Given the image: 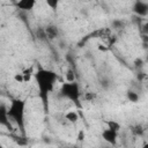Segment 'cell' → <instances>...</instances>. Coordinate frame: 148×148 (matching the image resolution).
I'll list each match as a JSON object with an SVG mask.
<instances>
[{
  "instance_id": "1",
  "label": "cell",
  "mask_w": 148,
  "mask_h": 148,
  "mask_svg": "<svg viewBox=\"0 0 148 148\" xmlns=\"http://www.w3.org/2000/svg\"><path fill=\"white\" fill-rule=\"evenodd\" d=\"M34 77L38 87L39 98L42 101L43 108L45 111H47L49 110V96L53 91L54 84L58 80V74L52 69L39 67L35 72Z\"/></svg>"
},
{
  "instance_id": "2",
  "label": "cell",
  "mask_w": 148,
  "mask_h": 148,
  "mask_svg": "<svg viewBox=\"0 0 148 148\" xmlns=\"http://www.w3.org/2000/svg\"><path fill=\"white\" fill-rule=\"evenodd\" d=\"M25 106L27 103L22 98H12L7 106V114L10 123L15 124L22 134L25 133Z\"/></svg>"
},
{
  "instance_id": "3",
  "label": "cell",
  "mask_w": 148,
  "mask_h": 148,
  "mask_svg": "<svg viewBox=\"0 0 148 148\" xmlns=\"http://www.w3.org/2000/svg\"><path fill=\"white\" fill-rule=\"evenodd\" d=\"M59 95L64 98H67L75 103L77 106H80V99H81V91H80V86L76 81H66L61 84L60 87V92Z\"/></svg>"
},
{
  "instance_id": "4",
  "label": "cell",
  "mask_w": 148,
  "mask_h": 148,
  "mask_svg": "<svg viewBox=\"0 0 148 148\" xmlns=\"http://www.w3.org/2000/svg\"><path fill=\"white\" fill-rule=\"evenodd\" d=\"M101 135H102V139L110 146H116L117 142H118V132L112 131L108 127L102 131Z\"/></svg>"
},
{
  "instance_id": "5",
  "label": "cell",
  "mask_w": 148,
  "mask_h": 148,
  "mask_svg": "<svg viewBox=\"0 0 148 148\" xmlns=\"http://www.w3.org/2000/svg\"><path fill=\"white\" fill-rule=\"evenodd\" d=\"M0 125L12 130V123L7 114V105L3 103H0Z\"/></svg>"
},
{
  "instance_id": "6",
  "label": "cell",
  "mask_w": 148,
  "mask_h": 148,
  "mask_svg": "<svg viewBox=\"0 0 148 148\" xmlns=\"http://www.w3.org/2000/svg\"><path fill=\"white\" fill-rule=\"evenodd\" d=\"M44 31H45V35H46V39H56L58 36H59V29L57 25L54 24H49L44 28Z\"/></svg>"
},
{
  "instance_id": "7",
  "label": "cell",
  "mask_w": 148,
  "mask_h": 148,
  "mask_svg": "<svg viewBox=\"0 0 148 148\" xmlns=\"http://www.w3.org/2000/svg\"><path fill=\"white\" fill-rule=\"evenodd\" d=\"M133 12L140 16H146L148 14V5L143 1H136L133 6Z\"/></svg>"
},
{
  "instance_id": "8",
  "label": "cell",
  "mask_w": 148,
  "mask_h": 148,
  "mask_svg": "<svg viewBox=\"0 0 148 148\" xmlns=\"http://www.w3.org/2000/svg\"><path fill=\"white\" fill-rule=\"evenodd\" d=\"M35 6H36L35 0H20V1L16 2V7L21 10H25V12H29V10L34 9Z\"/></svg>"
},
{
  "instance_id": "9",
  "label": "cell",
  "mask_w": 148,
  "mask_h": 148,
  "mask_svg": "<svg viewBox=\"0 0 148 148\" xmlns=\"http://www.w3.org/2000/svg\"><path fill=\"white\" fill-rule=\"evenodd\" d=\"M21 73H22V75H23V81H24V83H27V82H29V81L31 80V77L34 76L35 71H34V67L30 66V67L24 68Z\"/></svg>"
},
{
  "instance_id": "10",
  "label": "cell",
  "mask_w": 148,
  "mask_h": 148,
  "mask_svg": "<svg viewBox=\"0 0 148 148\" xmlns=\"http://www.w3.org/2000/svg\"><path fill=\"white\" fill-rule=\"evenodd\" d=\"M65 118H66V120L67 121H69V123H72V124H74V123H76L77 120H79V113L75 111V110H69L68 112H66V114H65Z\"/></svg>"
},
{
  "instance_id": "11",
  "label": "cell",
  "mask_w": 148,
  "mask_h": 148,
  "mask_svg": "<svg viewBox=\"0 0 148 148\" xmlns=\"http://www.w3.org/2000/svg\"><path fill=\"white\" fill-rule=\"evenodd\" d=\"M106 125H108V128H110L112 131H116V132H119V130L121 127L120 124L118 121H116V120H108L106 121Z\"/></svg>"
},
{
  "instance_id": "12",
  "label": "cell",
  "mask_w": 148,
  "mask_h": 148,
  "mask_svg": "<svg viewBox=\"0 0 148 148\" xmlns=\"http://www.w3.org/2000/svg\"><path fill=\"white\" fill-rule=\"evenodd\" d=\"M126 97H127V99H128L130 102H132V103H136V102L139 101V95H138L135 91H132V90H128V91L126 92Z\"/></svg>"
},
{
  "instance_id": "13",
  "label": "cell",
  "mask_w": 148,
  "mask_h": 148,
  "mask_svg": "<svg viewBox=\"0 0 148 148\" xmlns=\"http://www.w3.org/2000/svg\"><path fill=\"white\" fill-rule=\"evenodd\" d=\"M36 36L39 40H46V35H45V31H44V28H39L37 31H36Z\"/></svg>"
},
{
  "instance_id": "14",
  "label": "cell",
  "mask_w": 148,
  "mask_h": 148,
  "mask_svg": "<svg viewBox=\"0 0 148 148\" xmlns=\"http://www.w3.org/2000/svg\"><path fill=\"white\" fill-rule=\"evenodd\" d=\"M46 5H47V6H49L51 9L56 10V9L58 8L59 1H58V0H46Z\"/></svg>"
},
{
  "instance_id": "15",
  "label": "cell",
  "mask_w": 148,
  "mask_h": 148,
  "mask_svg": "<svg viewBox=\"0 0 148 148\" xmlns=\"http://www.w3.org/2000/svg\"><path fill=\"white\" fill-rule=\"evenodd\" d=\"M14 81H15L16 83H24V81H23V75H22L21 72L14 74Z\"/></svg>"
},
{
  "instance_id": "16",
  "label": "cell",
  "mask_w": 148,
  "mask_h": 148,
  "mask_svg": "<svg viewBox=\"0 0 148 148\" xmlns=\"http://www.w3.org/2000/svg\"><path fill=\"white\" fill-rule=\"evenodd\" d=\"M133 132H134L135 134H141V133L143 132V130L141 128V126H139V125H136V126L134 127V130H133Z\"/></svg>"
},
{
  "instance_id": "17",
  "label": "cell",
  "mask_w": 148,
  "mask_h": 148,
  "mask_svg": "<svg viewBox=\"0 0 148 148\" xmlns=\"http://www.w3.org/2000/svg\"><path fill=\"white\" fill-rule=\"evenodd\" d=\"M95 96H96L95 94H87V95H84V98L86 99H92Z\"/></svg>"
},
{
  "instance_id": "18",
  "label": "cell",
  "mask_w": 148,
  "mask_h": 148,
  "mask_svg": "<svg viewBox=\"0 0 148 148\" xmlns=\"http://www.w3.org/2000/svg\"><path fill=\"white\" fill-rule=\"evenodd\" d=\"M84 138V132L83 131H80V134H79V140H83Z\"/></svg>"
},
{
  "instance_id": "19",
  "label": "cell",
  "mask_w": 148,
  "mask_h": 148,
  "mask_svg": "<svg viewBox=\"0 0 148 148\" xmlns=\"http://www.w3.org/2000/svg\"><path fill=\"white\" fill-rule=\"evenodd\" d=\"M0 148H5V147H3V146H2L1 143H0Z\"/></svg>"
},
{
  "instance_id": "20",
  "label": "cell",
  "mask_w": 148,
  "mask_h": 148,
  "mask_svg": "<svg viewBox=\"0 0 148 148\" xmlns=\"http://www.w3.org/2000/svg\"><path fill=\"white\" fill-rule=\"evenodd\" d=\"M104 148H109V147H104Z\"/></svg>"
},
{
  "instance_id": "21",
  "label": "cell",
  "mask_w": 148,
  "mask_h": 148,
  "mask_svg": "<svg viewBox=\"0 0 148 148\" xmlns=\"http://www.w3.org/2000/svg\"><path fill=\"white\" fill-rule=\"evenodd\" d=\"M73 148H77V147H73Z\"/></svg>"
}]
</instances>
